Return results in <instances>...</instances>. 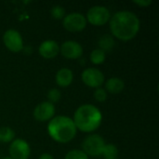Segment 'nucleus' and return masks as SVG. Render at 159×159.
Wrapping results in <instances>:
<instances>
[{
  "label": "nucleus",
  "instance_id": "obj_1",
  "mask_svg": "<svg viewBox=\"0 0 159 159\" xmlns=\"http://www.w3.org/2000/svg\"><path fill=\"white\" fill-rule=\"evenodd\" d=\"M109 25L113 36L122 41H129L138 34L141 22L135 13L120 10L111 16Z\"/></svg>",
  "mask_w": 159,
  "mask_h": 159
},
{
  "label": "nucleus",
  "instance_id": "obj_2",
  "mask_svg": "<svg viewBox=\"0 0 159 159\" xmlns=\"http://www.w3.org/2000/svg\"><path fill=\"white\" fill-rule=\"evenodd\" d=\"M73 121L76 129L89 133L96 130L102 124V115L101 110L89 103L79 106L75 114Z\"/></svg>",
  "mask_w": 159,
  "mask_h": 159
},
{
  "label": "nucleus",
  "instance_id": "obj_3",
  "mask_svg": "<svg viewBox=\"0 0 159 159\" xmlns=\"http://www.w3.org/2000/svg\"><path fill=\"white\" fill-rule=\"evenodd\" d=\"M76 128L73 118L66 116H57L49 120L48 133L50 138L59 143L71 142L76 134Z\"/></svg>",
  "mask_w": 159,
  "mask_h": 159
},
{
  "label": "nucleus",
  "instance_id": "obj_4",
  "mask_svg": "<svg viewBox=\"0 0 159 159\" xmlns=\"http://www.w3.org/2000/svg\"><path fill=\"white\" fill-rule=\"evenodd\" d=\"M104 139L99 134L88 135L82 142V151L89 157H97L102 154L105 146Z\"/></svg>",
  "mask_w": 159,
  "mask_h": 159
},
{
  "label": "nucleus",
  "instance_id": "obj_5",
  "mask_svg": "<svg viewBox=\"0 0 159 159\" xmlns=\"http://www.w3.org/2000/svg\"><path fill=\"white\" fill-rule=\"evenodd\" d=\"M111 16V12L106 7L93 6L88 10L86 20L94 26H102L110 20Z\"/></svg>",
  "mask_w": 159,
  "mask_h": 159
},
{
  "label": "nucleus",
  "instance_id": "obj_6",
  "mask_svg": "<svg viewBox=\"0 0 159 159\" xmlns=\"http://www.w3.org/2000/svg\"><path fill=\"white\" fill-rule=\"evenodd\" d=\"M87 20L85 15L79 12H72L67 15L62 20L63 27L72 33H78L82 32L87 26Z\"/></svg>",
  "mask_w": 159,
  "mask_h": 159
},
{
  "label": "nucleus",
  "instance_id": "obj_7",
  "mask_svg": "<svg viewBox=\"0 0 159 159\" xmlns=\"http://www.w3.org/2000/svg\"><path fill=\"white\" fill-rule=\"evenodd\" d=\"M3 42L6 48L14 53L23 49V40L21 34L15 29H8L3 34Z\"/></svg>",
  "mask_w": 159,
  "mask_h": 159
},
{
  "label": "nucleus",
  "instance_id": "obj_8",
  "mask_svg": "<svg viewBox=\"0 0 159 159\" xmlns=\"http://www.w3.org/2000/svg\"><path fill=\"white\" fill-rule=\"evenodd\" d=\"M81 79L85 85L89 88L98 89L104 83L105 77L103 73L97 68H87L82 72Z\"/></svg>",
  "mask_w": 159,
  "mask_h": 159
},
{
  "label": "nucleus",
  "instance_id": "obj_9",
  "mask_svg": "<svg viewBox=\"0 0 159 159\" xmlns=\"http://www.w3.org/2000/svg\"><path fill=\"white\" fill-rule=\"evenodd\" d=\"M8 153L9 157L12 159H28L31 155V148L25 140L15 139L10 143Z\"/></svg>",
  "mask_w": 159,
  "mask_h": 159
},
{
  "label": "nucleus",
  "instance_id": "obj_10",
  "mask_svg": "<svg viewBox=\"0 0 159 159\" xmlns=\"http://www.w3.org/2000/svg\"><path fill=\"white\" fill-rule=\"evenodd\" d=\"M34 117L40 122H46L52 119L55 116V105L48 101L42 102L36 105L34 110Z\"/></svg>",
  "mask_w": 159,
  "mask_h": 159
},
{
  "label": "nucleus",
  "instance_id": "obj_11",
  "mask_svg": "<svg viewBox=\"0 0 159 159\" xmlns=\"http://www.w3.org/2000/svg\"><path fill=\"white\" fill-rule=\"evenodd\" d=\"M60 52L66 59L76 60L83 55V47L76 41L68 40L63 42L60 47Z\"/></svg>",
  "mask_w": 159,
  "mask_h": 159
},
{
  "label": "nucleus",
  "instance_id": "obj_12",
  "mask_svg": "<svg viewBox=\"0 0 159 159\" xmlns=\"http://www.w3.org/2000/svg\"><path fill=\"white\" fill-rule=\"evenodd\" d=\"M38 52L45 59H53L60 53V46L55 40H45L40 44Z\"/></svg>",
  "mask_w": 159,
  "mask_h": 159
},
{
  "label": "nucleus",
  "instance_id": "obj_13",
  "mask_svg": "<svg viewBox=\"0 0 159 159\" xmlns=\"http://www.w3.org/2000/svg\"><path fill=\"white\" fill-rule=\"evenodd\" d=\"M56 83L61 88H66L70 86L74 80L73 71L68 68H61L55 76Z\"/></svg>",
  "mask_w": 159,
  "mask_h": 159
},
{
  "label": "nucleus",
  "instance_id": "obj_14",
  "mask_svg": "<svg viewBox=\"0 0 159 159\" xmlns=\"http://www.w3.org/2000/svg\"><path fill=\"white\" fill-rule=\"evenodd\" d=\"M125 88L124 81L119 77H111L105 82V90L112 94H117L123 91Z\"/></svg>",
  "mask_w": 159,
  "mask_h": 159
},
{
  "label": "nucleus",
  "instance_id": "obj_15",
  "mask_svg": "<svg viewBox=\"0 0 159 159\" xmlns=\"http://www.w3.org/2000/svg\"><path fill=\"white\" fill-rule=\"evenodd\" d=\"M106 58V52H104L101 48H95L89 55V60L93 64H102L104 62Z\"/></svg>",
  "mask_w": 159,
  "mask_h": 159
},
{
  "label": "nucleus",
  "instance_id": "obj_16",
  "mask_svg": "<svg viewBox=\"0 0 159 159\" xmlns=\"http://www.w3.org/2000/svg\"><path fill=\"white\" fill-rule=\"evenodd\" d=\"M99 46L101 49H102L104 52L111 50L114 46H115V40L113 38L112 35L110 34H104L101 37L100 41H99Z\"/></svg>",
  "mask_w": 159,
  "mask_h": 159
},
{
  "label": "nucleus",
  "instance_id": "obj_17",
  "mask_svg": "<svg viewBox=\"0 0 159 159\" xmlns=\"http://www.w3.org/2000/svg\"><path fill=\"white\" fill-rule=\"evenodd\" d=\"M15 138V132L12 129L8 127L0 128V143H11Z\"/></svg>",
  "mask_w": 159,
  "mask_h": 159
},
{
  "label": "nucleus",
  "instance_id": "obj_18",
  "mask_svg": "<svg viewBox=\"0 0 159 159\" xmlns=\"http://www.w3.org/2000/svg\"><path fill=\"white\" fill-rule=\"evenodd\" d=\"M102 155L103 156L104 159L116 158L118 155V149L115 144L108 143V144H105Z\"/></svg>",
  "mask_w": 159,
  "mask_h": 159
},
{
  "label": "nucleus",
  "instance_id": "obj_19",
  "mask_svg": "<svg viewBox=\"0 0 159 159\" xmlns=\"http://www.w3.org/2000/svg\"><path fill=\"white\" fill-rule=\"evenodd\" d=\"M50 14L52 16V18L56 19V20H61L65 17V9L63 7L60 6V5H56L53 6L51 10H50Z\"/></svg>",
  "mask_w": 159,
  "mask_h": 159
},
{
  "label": "nucleus",
  "instance_id": "obj_20",
  "mask_svg": "<svg viewBox=\"0 0 159 159\" xmlns=\"http://www.w3.org/2000/svg\"><path fill=\"white\" fill-rule=\"evenodd\" d=\"M64 159H89V157L82 151L78 149H74L69 151L66 155Z\"/></svg>",
  "mask_w": 159,
  "mask_h": 159
},
{
  "label": "nucleus",
  "instance_id": "obj_21",
  "mask_svg": "<svg viewBox=\"0 0 159 159\" xmlns=\"http://www.w3.org/2000/svg\"><path fill=\"white\" fill-rule=\"evenodd\" d=\"M47 97H48V102L54 104L55 102H58L61 100V93L58 89H51L48 90V92L47 94Z\"/></svg>",
  "mask_w": 159,
  "mask_h": 159
},
{
  "label": "nucleus",
  "instance_id": "obj_22",
  "mask_svg": "<svg viewBox=\"0 0 159 159\" xmlns=\"http://www.w3.org/2000/svg\"><path fill=\"white\" fill-rule=\"evenodd\" d=\"M93 96H94V99L99 102H103L107 100V92L102 88L96 89L93 93Z\"/></svg>",
  "mask_w": 159,
  "mask_h": 159
},
{
  "label": "nucleus",
  "instance_id": "obj_23",
  "mask_svg": "<svg viewBox=\"0 0 159 159\" xmlns=\"http://www.w3.org/2000/svg\"><path fill=\"white\" fill-rule=\"evenodd\" d=\"M133 3L141 7H146L152 4V0H134Z\"/></svg>",
  "mask_w": 159,
  "mask_h": 159
},
{
  "label": "nucleus",
  "instance_id": "obj_24",
  "mask_svg": "<svg viewBox=\"0 0 159 159\" xmlns=\"http://www.w3.org/2000/svg\"><path fill=\"white\" fill-rule=\"evenodd\" d=\"M38 159H55L53 157V156L52 155H50V154H48V153H44V154H42L40 157H39V158Z\"/></svg>",
  "mask_w": 159,
  "mask_h": 159
},
{
  "label": "nucleus",
  "instance_id": "obj_25",
  "mask_svg": "<svg viewBox=\"0 0 159 159\" xmlns=\"http://www.w3.org/2000/svg\"><path fill=\"white\" fill-rule=\"evenodd\" d=\"M2 159H12L11 157H3Z\"/></svg>",
  "mask_w": 159,
  "mask_h": 159
},
{
  "label": "nucleus",
  "instance_id": "obj_26",
  "mask_svg": "<svg viewBox=\"0 0 159 159\" xmlns=\"http://www.w3.org/2000/svg\"><path fill=\"white\" fill-rule=\"evenodd\" d=\"M113 159H117V157H116V158H113Z\"/></svg>",
  "mask_w": 159,
  "mask_h": 159
}]
</instances>
